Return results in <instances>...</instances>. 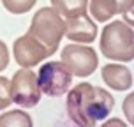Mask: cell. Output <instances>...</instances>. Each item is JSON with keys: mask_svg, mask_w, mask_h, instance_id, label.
Segmentation results:
<instances>
[{"mask_svg": "<svg viewBox=\"0 0 134 127\" xmlns=\"http://www.w3.org/2000/svg\"><path fill=\"white\" fill-rule=\"evenodd\" d=\"M67 115L78 127H95L113 111L115 99L108 90L90 83H78L67 94Z\"/></svg>", "mask_w": 134, "mask_h": 127, "instance_id": "6da1fadb", "label": "cell"}, {"mask_svg": "<svg viewBox=\"0 0 134 127\" xmlns=\"http://www.w3.org/2000/svg\"><path fill=\"white\" fill-rule=\"evenodd\" d=\"M37 0H2V5L13 14H25L28 13Z\"/></svg>", "mask_w": 134, "mask_h": 127, "instance_id": "4fadbf2b", "label": "cell"}, {"mask_svg": "<svg viewBox=\"0 0 134 127\" xmlns=\"http://www.w3.org/2000/svg\"><path fill=\"white\" fill-rule=\"evenodd\" d=\"M0 127H34L32 117L23 109H11L0 115Z\"/></svg>", "mask_w": 134, "mask_h": 127, "instance_id": "7c38bea8", "label": "cell"}, {"mask_svg": "<svg viewBox=\"0 0 134 127\" xmlns=\"http://www.w3.org/2000/svg\"><path fill=\"white\" fill-rule=\"evenodd\" d=\"M27 34L39 41L51 57L58 49V44L64 37V20L53 7H41L34 14Z\"/></svg>", "mask_w": 134, "mask_h": 127, "instance_id": "3957f363", "label": "cell"}, {"mask_svg": "<svg viewBox=\"0 0 134 127\" xmlns=\"http://www.w3.org/2000/svg\"><path fill=\"white\" fill-rule=\"evenodd\" d=\"M87 9L95 21H109L113 16L118 14L115 0H90Z\"/></svg>", "mask_w": 134, "mask_h": 127, "instance_id": "8fae6325", "label": "cell"}, {"mask_svg": "<svg viewBox=\"0 0 134 127\" xmlns=\"http://www.w3.org/2000/svg\"><path fill=\"white\" fill-rule=\"evenodd\" d=\"M102 80L109 88L124 92L132 87V73L131 69L120 64H106L102 67Z\"/></svg>", "mask_w": 134, "mask_h": 127, "instance_id": "9c48e42d", "label": "cell"}, {"mask_svg": "<svg viewBox=\"0 0 134 127\" xmlns=\"http://www.w3.org/2000/svg\"><path fill=\"white\" fill-rule=\"evenodd\" d=\"M13 55H14V60L16 64L21 67V69H30L34 65H39L41 62L48 58L46 48L41 44L37 39H34L32 35H21L14 41L13 44Z\"/></svg>", "mask_w": 134, "mask_h": 127, "instance_id": "52a82bcc", "label": "cell"}, {"mask_svg": "<svg viewBox=\"0 0 134 127\" xmlns=\"http://www.w3.org/2000/svg\"><path fill=\"white\" fill-rule=\"evenodd\" d=\"M62 65L71 76L76 78H87L95 73L99 65V57L94 48L81 46V44H67L62 49Z\"/></svg>", "mask_w": 134, "mask_h": 127, "instance_id": "277c9868", "label": "cell"}, {"mask_svg": "<svg viewBox=\"0 0 134 127\" xmlns=\"http://www.w3.org/2000/svg\"><path fill=\"white\" fill-rule=\"evenodd\" d=\"M95 35H97V25L87 14L64 20V37L67 39L80 44H88L95 41Z\"/></svg>", "mask_w": 134, "mask_h": 127, "instance_id": "ba28073f", "label": "cell"}, {"mask_svg": "<svg viewBox=\"0 0 134 127\" xmlns=\"http://www.w3.org/2000/svg\"><path fill=\"white\" fill-rule=\"evenodd\" d=\"M7 64H9V49H7L5 42L0 41V73L7 69Z\"/></svg>", "mask_w": 134, "mask_h": 127, "instance_id": "9a60e30c", "label": "cell"}, {"mask_svg": "<svg viewBox=\"0 0 134 127\" xmlns=\"http://www.w3.org/2000/svg\"><path fill=\"white\" fill-rule=\"evenodd\" d=\"M100 51L109 60L131 62L134 57V34L132 28L124 21H109V25L102 28L100 35Z\"/></svg>", "mask_w": 134, "mask_h": 127, "instance_id": "7a4b0ae2", "label": "cell"}, {"mask_svg": "<svg viewBox=\"0 0 134 127\" xmlns=\"http://www.w3.org/2000/svg\"><path fill=\"white\" fill-rule=\"evenodd\" d=\"M9 94L11 101L18 106L34 108L41 101V90L37 87L35 73L32 69H20L9 81Z\"/></svg>", "mask_w": 134, "mask_h": 127, "instance_id": "8992f818", "label": "cell"}, {"mask_svg": "<svg viewBox=\"0 0 134 127\" xmlns=\"http://www.w3.org/2000/svg\"><path fill=\"white\" fill-rule=\"evenodd\" d=\"M115 4H116V9H118V14L132 13L134 0H115Z\"/></svg>", "mask_w": 134, "mask_h": 127, "instance_id": "2e32d148", "label": "cell"}, {"mask_svg": "<svg viewBox=\"0 0 134 127\" xmlns=\"http://www.w3.org/2000/svg\"><path fill=\"white\" fill-rule=\"evenodd\" d=\"M11 94H9V80L5 76H0V109L11 106Z\"/></svg>", "mask_w": 134, "mask_h": 127, "instance_id": "5bb4252c", "label": "cell"}, {"mask_svg": "<svg viewBox=\"0 0 134 127\" xmlns=\"http://www.w3.org/2000/svg\"><path fill=\"white\" fill-rule=\"evenodd\" d=\"M100 127H129V125L124 120H120V118H109V120H106Z\"/></svg>", "mask_w": 134, "mask_h": 127, "instance_id": "ac0fdd59", "label": "cell"}, {"mask_svg": "<svg viewBox=\"0 0 134 127\" xmlns=\"http://www.w3.org/2000/svg\"><path fill=\"white\" fill-rule=\"evenodd\" d=\"M124 109H125V115H127V120L132 124V95H127L125 97V102H124Z\"/></svg>", "mask_w": 134, "mask_h": 127, "instance_id": "e0dca14e", "label": "cell"}, {"mask_svg": "<svg viewBox=\"0 0 134 127\" xmlns=\"http://www.w3.org/2000/svg\"><path fill=\"white\" fill-rule=\"evenodd\" d=\"M37 87L41 94L49 97H60L69 92V87L72 83V76L65 71L62 62H46L39 67V74H35Z\"/></svg>", "mask_w": 134, "mask_h": 127, "instance_id": "5b68a950", "label": "cell"}, {"mask_svg": "<svg viewBox=\"0 0 134 127\" xmlns=\"http://www.w3.org/2000/svg\"><path fill=\"white\" fill-rule=\"evenodd\" d=\"M51 7L67 20V18L87 14L88 0H51Z\"/></svg>", "mask_w": 134, "mask_h": 127, "instance_id": "30bf717a", "label": "cell"}]
</instances>
